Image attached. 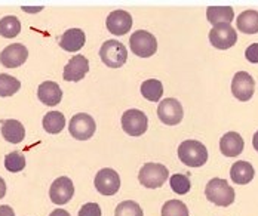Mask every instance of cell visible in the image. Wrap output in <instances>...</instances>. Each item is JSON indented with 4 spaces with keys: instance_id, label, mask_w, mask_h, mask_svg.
Returning a JSON list of instances; mask_svg holds the SVG:
<instances>
[{
    "instance_id": "25",
    "label": "cell",
    "mask_w": 258,
    "mask_h": 216,
    "mask_svg": "<svg viewBox=\"0 0 258 216\" xmlns=\"http://www.w3.org/2000/svg\"><path fill=\"white\" fill-rule=\"evenodd\" d=\"M21 31V23L17 17H5L0 20V34L6 39H14Z\"/></svg>"
},
{
    "instance_id": "14",
    "label": "cell",
    "mask_w": 258,
    "mask_h": 216,
    "mask_svg": "<svg viewBox=\"0 0 258 216\" xmlns=\"http://www.w3.org/2000/svg\"><path fill=\"white\" fill-rule=\"evenodd\" d=\"M107 30L114 36H123L132 28V17L126 11H113L105 21Z\"/></svg>"
},
{
    "instance_id": "2",
    "label": "cell",
    "mask_w": 258,
    "mask_h": 216,
    "mask_svg": "<svg viewBox=\"0 0 258 216\" xmlns=\"http://www.w3.org/2000/svg\"><path fill=\"white\" fill-rule=\"evenodd\" d=\"M205 194L212 204H217L221 207H227L234 201V189L230 187V184L226 179H221V178L211 179L207 184Z\"/></svg>"
},
{
    "instance_id": "18",
    "label": "cell",
    "mask_w": 258,
    "mask_h": 216,
    "mask_svg": "<svg viewBox=\"0 0 258 216\" xmlns=\"http://www.w3.org/2000/svg\"><path fill=\"white\" fill-rule=\"evenodd\" d=\"M243 138L236 132H229L220 139V150L226 157H237L243 151Z\"/></svg>"
},
{
    "instance_id": "21",
    "label": "cell",
    "mask_w": 258,
    "mask_h": 216,
    "mask_svg": "<svg viewBox=\"0 0 258 216\" xmlns=\"http://www.w3.org/2000/svg\"><path fill=\"white\" fill-rule=\"evenodd\" d=\"M207 18L214 26L230 24L234 20V11L230 6H209L207 9Z\"/></svg>"
},
{
    "instance_id": "27",
    "label": "cell",
    "mask_w": 258,
    "mask_h": 216,
    "mask_svg": "<svg viewBox=\"0 0 258 216\" xmlns=\"http://www.w3.org/2000/svg\"><path fill=\"white\" fill-rule=\"evenodd\" d=\"M162 216H188V209L180 200H169L162 207Z\"/></svg>"
},
{
    "instance_id": "24",
    "label": "cell",
    "mask_w": 258,
    "mask_h": 216,
    "mask_svg": "<svg viewBox=\"0 0 258 216\" xmlns=\"http://www.w3.org/2000/svg\"><path fill=\"white\" fill-rule=\"evenodd\" d=\"M141 95L152 101V102H157L160 101L162 95H163V84L162 81L157 79H149L141 84Z\"/></svg>"
},
{
    "instance_id": "5",
    "label": "cell",
    "mask_w": 258,
    "mask_h": 216,
    "mask_svg": "<svg viewBox=\"0 0 258 216\" xmlns=\"http://www.w3.org/2000/svg\"><path fill=\"white\" fill-rule=\"evenodd\" d=\"M129 48L137 56L150 58L157 51V40L152 33H149L146 30H138V31L132 33V36L129 39Z\"/></svg>"
},
{
    "instance_id": "17",
    "label": "cell",
    "mask_w": 258,
    "mask_h": 216,
    "mask_svg": "<svg viewBox=\"0 0 258 216\" xmlns=\"http://www.w3.org/2000/svg\"><path fill=\"white\" fill-rule=\"evenodd\" d=\"M85 42L86 36L80 28H70L61 36L59 46L67 52H78L85 46Z\"/></svg>"
},
{
    "instance_id": "22",
    "label": "cell",
    "mask_w": 258,
    "mask_h": 216,
    "mask_svg": "<svg viewBox=\"0 0 258 216\" xmlns=\"http://www.w3.org/2000/svg\"><path fill=\"white\" fill-rule=\"evenodd\" d=\"M237 30L245 34H257L258 33V12L257 11H245L236 20Z\"/></svg>"
},
{
    "instance_id": "26",
    "label": "cell",
    "mask_w": 258,
    "mask_h": 216,
    "mask_svg": "<svg viewBox=\"0 0 258 216\" xmlns=\"http://www.w3.org/2000/svg\"><path fill=\"white\" fill-rule=\"evenodd\" d=\"M21 87V81L9 74H0V96H11Z\"/></svg>"
},
{
    "instance_id": "32",
    "label": "cell",
    "mask_w": 258,
    "mask_h": 216,
    "mask_svg": "<svg viewBox=\"0 0 258 216\" xmlns=\"http://www.w3.org/2000/svg\"><path fill=\"white\" fill-rule=\"evenodd\" d=\"M245 56L249 62L252 64H258V43H252L246 48L245 51Z\"/></svg>"
},
{
    "instance_id": "8",
    "label": "cell",
    "mask_w": 258,
    "mask_h": 216,
    "mask_svg": "<svg viewBox=\"0 0 258 216\" xmlns=\"http://www.w3.org/2000/svg\"><path fill=\"white\" fill-rule=\"evenodd\" d=\"M209 42L217 49H221V51L229 49V48L234 46L237 42L236 30L230 24L214 26L212 30L209 31Z\"/></svg>"
},
{
    "instance_id": "28",
    "label": "cell",
    "mask_w": 258,
    "mask_h": 216,
    "mask_svg": "<svg viewBox=\"0 0 258 216\" xmlns=\"http://www.w3.org/2000/svg\"><path fill=\"white\" fill-rule=\"evenodd\" d=\"M114 216H144L143 209L137 201L132 200H125L120 204H117Z\"/></svg>"
},
{
    "instance_id": "29",
    "label": "cell",
    "mask_w": 258,
    "mask_h": 216,
    "mask_svg": "<svg viewBox=\"0 0 258 216\" xmlns=\"http://www.w3.org/2000/svg\"><path fill=\"white\" fill-rule=\"evenodd\" d=\"M5 167H6V170H9L12 173L21 172L26 167V157L17 151L11 153L5 157Z\"/></svg>"
},
{
    "instance_id": "34",
    "label": "cell",
    "mask_w": 258,
    "mask_h": 216,
    "mask_svg": "<svg viewBox=\"0 0 258 216\" xmlns=\"http://www.w3.org/2000/svg\"><path fill=\"white\" fill-rule=\"evenodd\" d=\"M49 216H70V213L67 210H64V209H56Z\"/></svg>"
},
{
    "instance_id": "3",
    "label": "cell",
    "mask_w": 258,
    "mask_h": 216,
    "mask_svg": "<svg viewBox=\"0 0 258 216\" xmlns=\"http://www.w3.org/2000/svg\"><path fill=\"white\" fill-rule=\"evenodd\" d=\"M169 178V170L160 163H146L138 173V181L146 188H160Z\"/></svg>"
},
{
    "instance_id": "10",
    "label": "cell",
    "mask_w": 258,
    "mask_h": 216,
    "mask_svg": "<svg viewBox=\"0 0 258 216\" xmlns=\"http://www.w3.org/2000/svg\"><path fill=\"white\" fill-rule=\"evenodd\" d=\"M255 90V81L251 74L246 71H239L234 74L232 80V93L233 96L239 101H249Z\"/></svg>"
},
{
    "instance_id": "1",
    "label": "cell",
    "mask_w": 258,
    "mask_h": 216,
    "mask_svg": "<svg viewBox=\"0 0 258 216\" xmlns=\"http://www.w3.org/2000/svg\"><path fill=\"white\" fill-rule=\"evenodd\" d=\"M178 157L188 167H201L208 160L207 147L195 139H188L181 142L178 147Z\"/></svg>"
},
{
    "instance_id": "20",
    "label": "cell",
    "mask_w": 258,
    "mask_h": 216,
    "mask_svg": "<svg viewBox=\"0 0 258 216\" xmlns=\"http://www.w3.org/2000/svg\"><path fill=\"white\" fill-rule=\"evenodd\" d=\"M2 136L11 144H20L26 138V129L18 120H5L2 123Z\"/></svg>"
},
{
    "instance_id": "11",
    "label": "cell",
    "mask_w": 258,
    "mask_h": 216,
    "mask_svg": "<svg viewBox=\"0 0 258 216\" xmlns=\"http://www.w3.org/2000/svg\"><path fill=\"white\" fill-rule=\"evenodd\" d=\"M73 195H75V185H73V181H70V178L61 176L52 182L51 188H49V197L53 204H58V206L66 204L72 200Z\"/></svg>"
},
{
    "instance_id": "6",
    "label": "cell",
    "mask_w": 258,
    "mask_h": 216,
    "mask_svg": "<svg viewBox=\"0 0 258 216\" xmlns=\"http://www.w3.org/2000/svg\"><path fill=\"white\" fill-rule=\"evenodd\" d=\"M95 129H97V125H95L94 117L86 113H79L70 119L69 132L75 139H79V141L91 139L95 134Z\"/></svg>"
},
{
    "instance_id": "16",
    "label": "cell",
    "mask_w": 258,
    "mask_h": 216,
    "mask_svg": "<svg viewBox=\"0 0 258 216\" xmlns=\"http://www.w3.org/2000/svg\"><path fill=\"white\" fill-rule=\"evenodd\" d=\"M37 96L45 105L55 107L62 99V90L55 81H43L37 89Z\"/></svg>"
},
{
    "instance_id": "30",
    "label": "cell",
    "mask_w": 258,
    "mask_h": 216,
    "mask_svg": "<svg viewBox=\"0 0 258 216\" xmlns=\"http://www.w3.org/2000/svg\"><path fill=\"white\" fill-rule=\"evenodd\" d=\"M169 184H171V188L174 192H177V194H187L188 191H190V187H191V184H190V179L185 176V175H182V173H175V175H172L171 176V179H169Z\"/></svg>"
},
{
    "instance_id": "36",
    "label": "cell",
    "mask_w": 258,
    "mask_h": 216,
    "mask_svg": "<svg viewBox=\"0 0 258 216\" xmlns=\"http://www.w3.org/2000/svg\"><path fill=\"white\" fill-rule=\"evenodd\" d=\"M252 145H254V148L258 151V131L254 134V138H252Z\"/></svg>"
},
{
    "instance_id": "23",
    "label": "cell",
    "mask_w": 258,
    "mask_h": 216,
    "mask_svg": "<svg viewBox=\"0 0 258 216\" xmlns=\"http://www.w3.org/2000/svg\"><path fill=\"white\" fill-rule=\"evenodd\" d=\"M66 128V117L62 113L59 111H49L45 117H43V129L52 134L56 135L59 134L62 129Z\"/></svg>"
},
{
    "instance_id": "7",
    "label": "cell",
    "mask_w": 258,
    "mask_h": 216,
    "mask_svg": "<svg viewBox=\"0 0 258 216\" xmlns=\"http://www.w3.org/2000/svg\"><path fill=\"white\" fill-rule=\"evenodd\" d=\"M149 119L141 110H128L122 116V129L131 136H141L147 132Z\"/></svg>"
},
{
    "instance_id": "37",
    "label": "cell",
    "mask_w": 258,
    "mask_h": 216,
    "mask_svg": "<svg viewBox=\"0 0 258 216\" xmlns=\"http://www.w3.org/2000/svg\"><path fill=\"white\" fill-rule=\"evenodd\" d=\"M24 11H28V12H37V11H42V8H34V9H30V8H24Z\"/></svg>"
},
{
    "instance_id": "15",
    "label": "cell",
    "mask_w": 258,
    "mask_h": 216,
    "mask_svg": "<svg viewBox=\"0 0 258 216\" xmlns=\"http://www.w3.org/2000/svg\"><path fill=\"white\" fill-rule=\"evenodd\" d=\"M89 71V61L83 55H75L69 64L64 67V80L67 81H79L82 80Z\"/></svg>"
},
{
    "instance_id": "9",
    "label": "cell",
    "mask_w": 258,
    "mask_h": 216,
    "mask_svg": "<svg viewBox=\"0 0 258 216\" xmlns=\"http://www.w3.org/2000/svg\"><path fill=\"white\" fill-rule=\"evenodd\" d=\"M184 111L180 101L174 99V98H166L163 99L159 107H157V117L162 123L168 125V126H175L182 120Z\"/></svg>"
},
{
    "instance_id": "19",
    "label": "cell",
    "mask_w": 258,
    "mask_h": 216,
    "mask_svg": "<svg viewBox=\"0 0 258 216\" xmlns=\"http://www.w3.org/2000/svg\"><path fill=\"white\" fill-rule=\"evenodd\" d=\"M255 170L252 167V164L248 162H236L230 169V178L234 184L237 185H246L254 179Z\"/></svg>"
},
{
    "instance_id": "31",
    "label": "cell",
    "mask_w": 258,
    "mask_h": 216,
    "mask_svg": "<svg viewBox=\"0 0 258 216\" xmlns=\"http://www.w3.org/2000/svg\"><path fill=\"white\" fill-rule=\"evenodd\" d=\"M79 216H101V207L97 203H86L79 210Z\"/></svg>"
},
{
    "instance_id": "33",
    "label": "cell",
    "mask_w": 258,
    "mask_h": 216,
    "mask_svg": "<svg viewBox=\"0 0 258 216\" xmlns=\"http://www.w3.org/2000/svg\"><path fill=\"white\" fill-rule=\"evenodd\" d=\"M0 216H15V212L11 206H0Z\"/></svg>"
},
{
    "instance_id": "13",
    "label": "cell",
    "mask_w": 258,
    "mask_h": 216,
    "mask_svg": "<svg viewBox=\"0 0 258 216\" xmlns=\"http://www.w3.org/2000/svg\"><path fill=\"white\" fill-rule=\"evenodd\" d=\"M28 58V51L21 43H12L6 46L0 54V62L6 68H17L23 65Z\"/></svg>"
},
{
    "instance_id": "12",
    "label": "cell",
    "mask_w": 258,
    "mask_h": 216,
    "mask_svg": "<svg viewBox=\"0 0 258 216\" xmlns=\"http://www.w3.org/2000/svg\"><path fill=\"white\" fill-rule=\"evenodd\" d=\"M95 188L103 195H114L120 188V178L113 169H101L95 176Z\"/></svg>"
},
{
    "instance_id": "35",
    "label": "cell",
    "mask_w": 258,
    "mask_h": 216,
    "mask_svg": "<svg viewBox=\"0 0 258 216\" xmlns=\"http://www.w3.org/2000/svg\"><path fill=\"white\" fill-rule=\"evenodd\" d=\"M6 194V182L3 181V178H0V198H3Z\"/></svg>"
},
{
    "instance_id": "4",
    "label": "cell",
    "mask_w": 258,
    "mask_h": 216,
    "mask_svg": "<svg viewBox=\"0 0 258 216\" xmlns=\"http://www.w3.org/2000/svg\"><path fill=\"white\" fill-rule=\"evenodd\" d=\"M101 61L110 68H120L128 59V49L122 42L107 40L100 49Z\"/></svg>"
}]
</instances>
